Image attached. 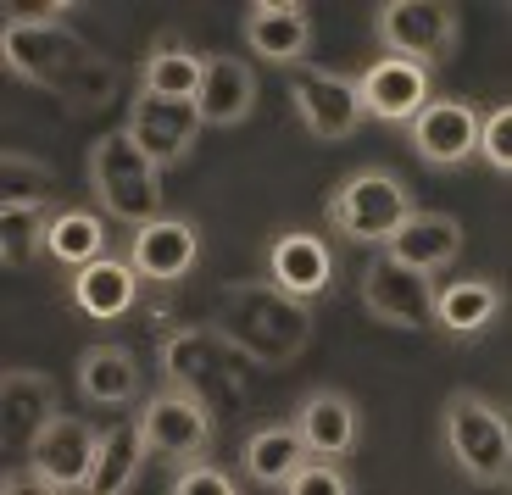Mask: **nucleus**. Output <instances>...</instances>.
<instances>
[{
	"mask_svg": "<svg viewBox=\"0 0 512 495\" xmlns=\"http://www.w3.org/2000/svg\"><path fill=\"white\" fill-rule=\"evenodd\" d=\"M262 101V73L251 56L234 51H206L201 67V89H195V117L201 128H240Z\"/></svg>",
	"mask_w": 512,
	"mask_h": 495,
	"instance_id": "obj_22",
	"label": "nucleus"
},
{
	"mask_svg": "<svg viewBox=\"0 0 512 495\" xmlns=\"http://www.w3.org/2000/svg\"><path fill=\"white\" fill-rule=\"evenodd\" d=\"M262 279H273L279 290L318 306L334 290V240L318 229H301V223L268 234V245H262Z\"/></svg>",
	"mask_w": 512,
	"mask_h": 495,
	"instance_id": "obj_17",
	"label": "nucleus"
},
{
	"mask_svg": "<svg viewBox=\"0 0 512 495\" xmlns=\"http://www.w3.org/2000/svg\"><path fill=\"white\" fill-rule=\"evenodd\" d=\"M412 184L396 167H357L340 184H329L323 195V234L334 245H357V251H379L390 234L407 223L412 212Z\"/></svg>",
	"mask_w": 512,
	"mask_h": 495,
	"instance_id": "obj_4",
	"label": "nucleus"
},
{
	"mask_svg": "<svg viewBox=\"0 0 512 495\" xmlns=\"http://www.w3.org/2000/svg\"><path fill=\"white\" fill-rule=\"evenodd\" d=\"M462 240H468V234H462V223L451 212L412 206L407 223H401V229L379 245V251H390L396 262L418 267V273H429V279H446L451 267H457V256H462Z\"/></svg>",
	"mask_w": 512,
	"mask_h": 495,
	"instance_id": "obj_24",
	"label": "nucleus"
},
{
	"mask_svg": "<svg viewBox=\"0 0 512 495\" xmlns=\"http://www.w3.org/2000/svg\"><path fill=\"white\" fill-rule=\"evenodd\" d=\"M62 295H67V312L84 318L90 329H117L123 318L140 312V295H145V279L134 273L123 251H106L95 262H84L78 273L62 279Z\"/></svg>",
	"mask_w": 512,
	"mask_h": 495,
	"instance_id": "obj_15",
	"label": "nucleus"
},
{
	"mask_svg": "<svg viewBox=\"0 0 512 495\" xmlns=\"http://www.w3.org/2000/svg\"><path fill=\"white\" fill-rule=\"evenodd\" d=\"M173 495H240L245 479L240 473H229L223 462H212V451L195 462H184V468H173V484H167Z\"/></svg>",
	"mask_w": 512,
	"mask_h": 495,
	"instance_id": "obj_34",
	"label": "nucleus"
},
{
	"mask_svg": "<svg viewBox=\"0 0 512 495\" xmlns=\"http://www.w3.org/2000/svg\"><path fill=\"white\" fill-rule=\"evenodd\" d=\"M256 362L218 329V318L206 323H167L156 334V379L167 384H184V390L206 395L218 412L240 407L245 401V384L256 379Z\"/></svg>",
	"mask_w": 512,
	"mask_h": 495,
	"instance_id": "obj_2",
	"label": "nucleus"
},
{
	"mask_svg": "<svg viewBox=\"0 0 512 495\" xmlns=\"http://www.w3.org/2000/svg\"><path fill=\"white\" fill-rule=\"evenodd\" d=\"M78 17V6L73 0H39V6H6V12H0V23H73Z\"/></svg>",
	"mask_w": 512,
	"mask_h": 495,
	"instance_id": "obj_35",
	"label": "nucleus"
},
{
	"mask_svg": "<svg viewBox=\"0 0 512 495\" xmlns=\"http://www.w3.org/2000/svg\"><path fill=\"white\" fill-rule=\"evenodd\" d=\"M62 412V390L45 368H6L0 373V440H6V457L23 462L34 434Z\"/></svg>",
	"mask_w": 512,
	"mask_h": 495,
	"instance_id": "obj_21",
	"label": "nucleus"
},
{
	"mask_svg": "<svg viewBox=\"0 0 512 495\" xmlns=\"http://www.w3.org/2000/svg\"><path fill=\"white\" fill-rule=\"evenodd\" d=\"M73 379H78V395H84L90 407H101V412H123L145 395L140 356L128 351V345H117V340L84 345L78 362H73Z\"/></svg>",
	"mask_w": 512,
	"mask_h": 495,
	"instance_id": "obj_23",
	"label": "nucleus"
},
{
	"mask_svg": "<svg viewBox=\"0 0 512 495\" xmlns=\"http://www.w3.org/2000/svg\"><path fill=\"white\" fill-rule=\"evenodd\" d=\"M474 162H485L496 178L512 173V106L507 95L501 101H490L485 112H479V145H474Z\"/></svg>",
	"mask_w": 512,
	"mask_h": 495,
	"instance_id": "obj_33",
	"label": "nucleus"
},
{
	"mask_svg": "<svg viewBox=\"0 0 512 495\" xmlns=\"http://www.w3.org/2000/svg\"><path fill=\"white\" fill-rule=\"evenodd\" d=\"M218 329L251 356L256 368H290L301 362L318 334V318H312V301L279 290L273 279L251 273V279H229L218 290Z\"/></svg>",
	"mask_w": 512,
	"mask_h": 495,
	"instance_id": "obj_1",
	"label": "nucleus"
},
{
	"mask_svg": "<svg viewBox=\"0 0 512 495\" xmlns=\"http://www.w3.org/2000/svg\"><path fill=\"white\" fill-rule=\"evenodd\" d=\"M507 323V284L490 273H446L435 279V306H429V334L446 345H485Z\"/></svg>",
	"mask_w": 512,
	"mask_h": 495,
	"instance_id": "obj_12",
	"label": "nucleus"
},
{
	"mask_svg": "<svg viewBox=\"0 0 512 495\" xmlns=\"http://www.w3.org/2000/svg\"><path fill=\"white\" fill-rule=\"evenodd\" d=\"M357 301L379 329L429 334V306H435V279L418 267L396 262L390 251H373L357 273Z\"/></svg>",
	"mask_w": 512,
	"mask_h": 495,
	"instance_id": "obj_11",
	"label": "nucleus"
},
{
	"mask_svg": "<svg viewBox=\"0 0 512 495\" xmlns=\"http://www.w3.org/2000/svg\"><path fill=\"white\" fill-rule=\"evenodd\" d=\"M201 67H206V51H195L179 28H162V34L145 45L140 67H134V84L156 89V95H167V101H195Z\"/></svg>",
	"mask_w": 512,
	"mask_h": 495,
	"instance_id": "obj_25",
	"label": "nucleus"
},
{
	"mask_svg": "<svg viewBox=\"0 0 512 495\" xmlns=\"http://www.w3.org/2000/svg\"><path fill=\"white\" fill-rule=\"evenodd\" d=\"M373 39H379V56H401L440 73L462 51V12L451 0H379Z\"/></svg>",
	"mask_w": 512,
	"mask_h": 495,
	"instance_id": "obj_7",
	"label": "nucleus"
},
{
	"mask_svg": "<svg viewBox=\"0 0 512 495\" xmlns=\"http://www.w3.org/2000/svg\"><path fill=\"white\" fill-rule=\"evenodd\" d=\"M279 495H357V473L340 457H312V451H301V462L284 473Z\"/></svg>",
	"mask_w": 512,
	"mask_h": 495,
	"instance_id": "obj_32",
	"label": "nucleus"
},
{
	"mask_svg": "<svg viewBox=\"0 0 512 495\" xmlns=\"http://www.w3.org/2000/svg\"><path fill=\"white\" fill-rule=\"evenodd\" d=\"M284 95H290V112L301 123V134L318 145H346L368 123L362 95H357V73H340V67H318V62L295 67Z\"/></svg>",
	"mask_w": 512,
	"mask_h": 495,
	"instance_id": "obj_9",
	"label": "nucleus"
},
{
	"mask_svg": "<svg viewBox=\"0 0 512 495\" xmlns=\"http://www.w3.org/2000/svg\"><path fill=\"white\" fill-rule=\"evenodd\" d=\"M201 223L184 212H162L151 217L145 229L123 234V256L134 262V273H140L145 284H156V290H179V284L195 279V267H201Z\"/></svg>",
	"mask_w": 512,
	"mask_h": 495,
	"instance_id": "obj_14",
	"label": "nucleus"
},
{
	"mask_svg": "<svg viewBox=\"0 0 512 495\" xmlns=\"http://www.w3.org/2000/svg\"><path fill=\"white\" fill-rule=\"evenodd\" d=\"M401 134H407V151L418 156L429 173H462V167H474L479 106L462 101V95H435Z\"/></svg>",
	"mask_w": 512,
	"mask_h": 495,
	"instance_id": "obj_16",
	"label": "nucleus"
},
{
	"mask_svg": "<svg viewBox=\"0 0 512 495\" xmlns=\"http://www.w3.org/2000/svg\"><path fill=\"white\" fill-rule=\"evenodd\" d=\"M134 423H140V434H145L151 462H162V468H184V462L206 457V451L218 445L223 412L212 407L206 395L184 390V384L156 379V390H145L140 401H134Z\"/></svg>",
	"mask_w": 512,
	"mask_h": 495,
	"instance_id": "obj_6",
	"label": "nucleus"
},
{
	"mask_svg": "<svg viewBox=\"0 0 512 495\" xmlns=\"http://www.w3.org/2000/svg\"><path fill=\"white\" fill-rule=\"evenodd\" d=\"M56 206H62V201L0 206V262H6V273H23V267L45 262V229H51Z\"/></svg>",
	"mask_w": 512,
	"mask_h": 495,
	"instance_id": "obj_29",
	"label": "nucleus"
},
{
	"mask_svg": "<svg viewBox=\"0 0 512 495\" xmlns=\"http://www.w3.org/2000/svg\"><path fill=\"white\" fill-rule=\"evenodd\" d=\"M101 434L106 429L95 418L56 412V418L34 434V445H28V457H23L28 490H39V495H78V490H90Z\"/></svg>",
	"mask_w": 512,
	"mask_h": 495,
	"instance_id": "obj_8",
	"label": "nucleus"
},
{
	"mask_svg": "<svg viewBox=\"0 0 512 495\" xmlns=\"http://www.w3.org/2000/svg\"><path fill=\"white\" fill-rule=\"evenodd\" d=\"M145 462H151V451H145V434L140 423H112V429L101 434V451H95V473H90V495H123L140 484Z\"/></svg>",
	"mask_w": 512,
	"mask_h": 495,
	"instance_id": "obj_28",
	"label": "nucleus"
},
{
	"mask_svg": "<svg viewBox=\"0 0 512 495\" xmlns=\"http://www.w3.org/2000/svg\"><path fill=\"white\" fill-rule=\"evenodd\" d=\"M440 440L451 468L474 490H507L512 484V423L507 407L485 390H451L440 401Z\"/></svg>",
	"mask_w": 512,
	"mask_h": 495,
	"instance_id": "obj_3",
	"label": "nucleus"
},
{
	"mask_svg": "<svg viewBox=\"0 0 512 495\" xmlns=\"http://www.w3.org/2000/svg\"><path fill=\"white\" fill-rule=\"evenodd\" d=\"M90 56H95V45L67 23H6V34H0V62H6V73L17 84L45 89V95H56V84L78 62H90Z\"/></svg>",
	"mask_w": 512,
	"mask_h": 495,
	"instance_id": "obj_13",
	"label": "nucleus"
},
{
	"mask_svg": "<svg viewBox=\"0 0 512 495\" xmlns=\"http://www.w3.org/2000/svg\"><path fill=\"white\" fill-rule=\"evenodd\" d=\"M357 95L368 123L384 128H407L423 106L435 101V73L418 62H401V56H373L357 67Z\"/></svg>",
	"mask_w": 512,
	"mask_h": 495,
	"instance_id": "obj_18",
	"label": "nucleus"
},
{
	"mask_svg": "<svg viewBox=\"0 0 512 495\" xmlns=\"http://www.w3.org/2000/svg\"><path fill=\"white\" fill-rule=\"evenodd\" d=\"M112 251V223H106L101 212H90V206H56L51 212V229H45V262L56 267V273H78L84 262H95V256Z\"/></svg>",
	"mask_w": 512,
	"mask_h": 495,
	"instance_id": "obj_27",
	"label": "nucleus"
},
{
	"mask_svg": "<svg viewBox=\"0 0 512 495\" xmlns=\"http://www.w3.org/2000/svg\"><path fill=\"white\" fill-rule=\"evenodd\" d=\"M56 167L34 151H0V206L17 201H56Z\"/></svg>",
	"mask_w": 512,
	"mask_h": 495,
	"instance_id": "obj_31",
	"label": "nucleus"
},
{
	"mask_svg": "<svg viewBox=\"0 0 512 495\" xmlns=\"http://www.w3.org/2000/svg\"><path fill=\"white\" fill-rule=\"evenodd\" d=\"M301 429H295L290 418H262V423H251L245 429V440H240V479L251 484V490H279L284 484V473L301 462Z\"/></svg>",
	"mask_w": 512,
	"mask_h": 495,
	"instance_id": "obj_26",
	"label": "nucleus"
},
{
	"mask_svg": "<svg viewBox=\"0 0 512 495\" xmlns=\"http://www.w3.org/2000/svg\"><path fill=\"white\" fill-rule=\"evenodd\" d=\"M240 34H245L251 62L290 67L295 73V67L312 62V39H318V28H312V6H301V0H256V6H245Z\"/></svg>",
	"mask_w": 512,
	"mask_h": 495,
	"instance_id": "obj_19",
	"label": "nucleus"
},
{
	"mask_svg": "<svg viewBox=\"0 0 512 495\" xmlns=\"http://www.w3.org/2000/svg\"><path fill=\"white\" fill-rule=\"evenodd\" d=\"M290 423L301 429V445H307L312 457L351 462L362 451V407H357V395L340 390V384H312L295 401Z\"/></svg>",
	"mask_w": 512,
	"mask_h": 495,
	"instance_id": "obj_20",
	"label": "nucleus"
},
{
	"mask_svg": "<svg viewBox=\"0 0 512 495\" xmlns=\"http://www.w3.org/2000/svg\"><path fill=\"white\" fill-rule=\"evenodd\" d=\"M117 95H123V62H112V56H101L95 51L90 62H78L73 73L56 84V95L51 101L62 106V112H101V106H112Z\"/></svg>",
	"mask_w": 512,
	"mask_h": 495,
	"instance_id": "obj_30",
	"label": "nucleus"
},
{
	"mask_svg": "<svg viewBox=\"0 0 512 495\" xmlns=\"http://www.w3.org/2000/svg\"><path fill=\"white\" fill-rule=\"evenodd\" d=\"M84 178H90V195H95V206H101V217L112 223V229H123V234L145 229L151 217L167 212L162 173L134 151V140H128L123 128H106L101 140L90 145V156H84Z\"/></svg>",
	"mask_w": 512,
	"mask_h": 495,
	"instance_id": "obj_5",
	"label": "nucleus"
},
{
	"mask_svg": "<svg viewBox=\"0 0 512 495\" xmlns=\"http://www.w3.org/2000/svg\"><path fill=\"white\" fill-rule=\"evenodd\" d=\"M123 134L134 140V151L156 167V173H173V167L190 162L195 140H201V117H195V101H167L156 89H128L123 101Z\"/></svg>",
	"mask_w": 512,
	"mask_h": 495,
	"instance_id": "obj_10",
	"label": "nucleus"
}]
</instances>
